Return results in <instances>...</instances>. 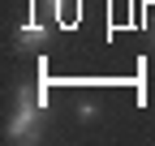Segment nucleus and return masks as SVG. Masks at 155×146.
Wrapping results in <instances>:
<instances>
[{"label":"nucleus","mask_w":155,"mask_h":146,"mask_svg":"<svg viewBox=\"0 0 155 146\" xmlns=\"http://www.w3.org/2000/svg\"><path fill=\"white\" fill-rule=\"evenodd\" d=\"M39 116H43L39 95L22 90V95H17V112H13V120H9V138H13V142H35V138H39Z\"/></svg>","instance_id":"nucleus-1"},{"label":"nucleus","mask_w":155,"mask_h":146,"mask_svg":"<svg viewBox=\"0 0 155 146\" xmlns=\"http://www.w3.org/2000/svg\"><path fill=\"white\" fill-rule=\"evenodd\" d=\"M17 39H22V43H43V39H48V30L39 26V22H26V26H22V34H17Z\"/></svg>","instance_id":"nucleus-2"}]
</instances>
